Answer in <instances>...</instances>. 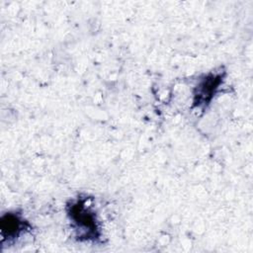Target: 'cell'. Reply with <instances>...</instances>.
<instances>
[{
    "mask_svg": "<svg viewBox=\"0 0 253 253\" xmlns=\"http://www.w3.org/2000/svg\"><path fill=\"white\" fill-rule=\"evenodd\" d=\"M224 79V72H210L204 75L194 90L193 107L205 110L212 100Z\"/></svg>",
    "mask_w": 253,
    "mask_h": 253,
    "instance_id": "cell-2",
    "label": "cell"
},
{
    "mask_svg": "<svg viewBox=\"0 0 253 253\" xmlns=\"http://www.w3.org/2000/svg\"><path fill=\"white\" fill-rule=\"evenodd\" d=\"M2 241L5 239H14L28 228V223L20 215L15 213H6L0 221Z\"/></svg>",
    "mask_w": 253,
    "mask_h": 253,
    "instance_id": "cell-3",
    "label": "cell"
},
{
    "mask_svg": "<svg viewBox=\"0 0 253 253\" xmlns=\"http://www.w3.org/2000/svg\"><path fill=\"white\" fill-rule=\"evenodd\" d=\"M67 215L79 239L96 240L100 236V228L95 211L87 198H78L67 205Z\"/></svg>",
    "mask_w": 253,
    "mask_h": 253,
    "instance_id": "cell-1",
    "label": "cell"
}]
</instances>
